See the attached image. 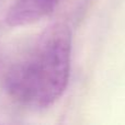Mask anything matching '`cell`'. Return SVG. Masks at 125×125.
<instances>
[{
  "label": "cell",
  "mask_w": 125,
  "mask_h": 125,
  "mask_svg": "<svg viewBox=\"0 0 125 125\" xmlns=\"http://www.w3.org/2000/svg\"><path fill=\"white\" fill-rule=\"evenodd\" d=\"M59 0H15L6 14L9 26H24L42 20L55 10Z\"/></svg>",
  "instance_id": "7a4b0ae2"
},
{
  "label": "cell",
  "mask_w": 125,
  "mask_h": 125,
  "mask_svg": "<svg viewBox=\"0 0 125 125\" xmlns=\"http://www.w3.org/2000/svg\"><path fill=\"white\" fill-rule=\"evenodd\" d=\"M71 45L73 34L67 24L46 28L7 73L4 89L9 97L32 110L47 109L58 101L70 77Z\"/></svg>",
  "instance_id": "6da1fadb"
}]
</instances>
